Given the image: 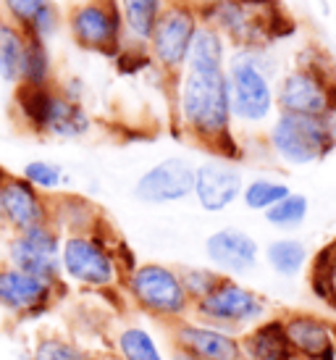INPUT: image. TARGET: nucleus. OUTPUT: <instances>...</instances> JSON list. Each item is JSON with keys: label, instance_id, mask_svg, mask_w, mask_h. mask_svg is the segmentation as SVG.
<instances>
[{"label": "nucleus", "instance_id": "obj_1", "mask_svg": "<svg viewBox=\"0 0 336 360\" xmlns=\"http://www.w3.org/2000/svg\"><path fill=\"white\" fill-rule=\"evenodd\" d=\"M176 110L179 127L200 148L231 163L245 158V148L234 131L226 69L184 66L176 84Z\"/></svg>", "mask_w": 336, "mask_h": 360}, {"label": "nucleus", "instance_id": "obj_2", "mask_svg": "<svg viewBox=\"0 0 336 360\" xmlns=\"http://www.w3.org/2000/svg\"><path fill=\"white\" fill-rule=\"evenodd\" d=\"M228 101L234 124L245 129L268 127L276 108V60L268 48H234L226 63Z\"/></svg>", "mask_w": 336, "mask_h": 360}, {"label": "nucleus", "instance_id": "obj_3", "mask_svg": "<svg viewBox=\"0 0 336 360\" xmlns=\"http://www.w3.org/2000/svg\"><path fill=\"white\" fill-rule=\"evenodd\" d=\"M266 148L289 169L321 163L336 150V116L276 113L266 127Z\"/></svg>", "mask_w": 336, "mask_h": 360}, {"label": "nucleus", "instance_id": "obj_4", "mask_svg": "<svg viewBox=\"0 0 336 360\" xmlns=\"http://www.w3.org/2000/svg\"><path fill=\"white\" fill-rule=\"evenodd\" d=\"M121 284L129 302L148 319L171 326L192 316V297L184 287L181 269L148 260V263H139Z\"/></svg>", "mask_w": 336, "mask_h": 360}, {"label": "nucleus", "instance_id": "obj_5", "mask_svg": "<svg viewBox=\"0 0 336 360\" xmlns=\"http://www.w3.org/2000/svg\"><path fill=\"white\" fill-rule=\"evenodd\" d=\"M278 113L297 116H336V69L328 58L302 56L276 79Z\"/></svg>", "mask_w": 336, "mask_h": 360}, {"label": "nucleus", "instance_id": "obj_6", "mask_svg": "<svg viewBox=\"0 0 336 360\" xmlns=\"http://www.w3.org/2000/svg\"><path fill=\"white\" fill-rule=\"evenodd\" d=\"M116 242L108 237V226L89 234H66L60 242V269L63 281L82 290L110 292L121 281V269L116 260Z\"/></svg>", "mask_w": 336, "mask_h": 360}, {"label": "nucleus", "instance_id": "obj_7", "mask_svg": "<svg viewBox=\"0 0 336 360\" xmlns=\"http://www.w3.org/2000/svg\"><path fill=\"white\" fill-rule=\"evenodd\" d=\"M268 316H271L268 297L231 276H224L205 297H200L192 305V319L234 331V334L252 329Z\"/></svg>", "mask_w": 336, "mask_h": 360}, {"label": "nucleus", "instance_id": "obj_8", "mask_svg": "<svg viewBox=\"0 0 336 360\" xmlns=\"http://www.w3.org/2000/svg\"><path fill=\"white\" fill-rule=\"evenodd\" d=\"M69 32L79 48L113 60L127 45L119 0H84L74 6L69 13Z\"/></svg>", "mask_w": 336, "mask_h": 360}, {"label": "nucleus", "instance_id": "obj_9", "mask_svg": "<svg viewBox=\"0 0 336 360\" xmlns=\"http://www.w3.org/2000/svg\"><path fill=\"white\" fill-rule=\"evenodd\" d=\"M200 24H202L200 11L195 6L181 3V0H171L160 13L158 24L153 30V37L148 42L153 63L166 74H181Z\"/></svg>", "mask_w": 336, "mask_h": 360}, {"label": "nucleus", "instance_id": "obj_10", "mask_svg": "<svg viewBox=\"0 0 336 360\" xmlns=\"http://www.w3.org/2000/svg\"><path fill=\"white\" fill-rule=\"evenodd\" d=\"M60 242H63V234L53 224L16 231L8 240V250H6L8 266L27 271L50 284H66L63 269H60Z\"/></svg>", "mask_w": 336, "mask_h": 360}, {"label": "nucleus", "instance_id": "obj_11", "mask_svg": "<svg viewBox=\"0 0 336 360\" xmlns=\"http://www.w3.org/2000/svg\"><path fill=\"white\" fill-rule=\"evenodd\" d=\"M60 295H66V284H50L8 263L0 266V308L16 319H42Z\"/></svg>", "mask_w": 336, "mask_h": 360}, {"label": "nucleus", "instance_id": "obj_12", "mask_svg": "<svg viewBox=\"0 0 336 360\" xmlns=\"http://www.w3.org/2000/svg\"><path fill=\"white\" fill-rule=\"evenodd\" d=\"M195 192V163L184 155H168L139 174L134 198L145 205H171L192 198Z\"/></svg>", "mask_w": 336, "mask_h": 360}, {"label": "nucleus", "instance_id": "obj_13", "mask_svg": "<svg viewBox=\"0 0 336 360\" xmlns=\"http://www.w3.org/2000/svg\"><path fill=\"white\" fill-rule=\"evenodd\" d=\"M171 347L187 352L198 360H242L239 334L210 326L205 321L184 319L168 326Z\"/></svg>", "mask_w": 336, "mask_h": 360}, {"label": "nucleus", "instance_id": "obj_14", "mask_svg": "<svg viewBox=\"0 0 336 360\" xmlns=\"http://www.w3.org/2000/svg\"><path fill=\"white\" fill-rule=\"evenodd\" d=\"M0 202L3 224L13 234L50 224V198L32 187L21 174H8L6 169H0Z\"/></svg>", "mask_w": 336, "mask_h": 360}, {"label": "nucleus", "instance_id": "obj_15", "mask_svg": "<svg viewBox=\"0 0 336 360\" xmlns=\"http://www.w3.org/2000/svg\"><path fill=\"white\" fill-rule=\"evenodd\" d=\"M245 176L237 163L210 158L195 166V192L192 198L205 213H224L242 198Z\"/></svg>", "mask_w": 336, "mask_h": 360}, {"label": "nucleus", "instance_id": "obj_16", "mask_svg": "<svg viewBox=\"0 0 336 360\" xmlns=\"http://www.w3.org/2000/svg\"><path fill=\"white\" fill-rule=\"evenodd\" d=\"M205 258L218 274L242 279L257 269L260 263V245L250 231L239 226H224L208 234L205 240Z\"/></svg>", "mask_w": 336, "mask_h": 360}, {"label": "nucleus", "instance_id": "obj_17", "mask_svg": "<svg viewBox=\"0 0 336 360\" xmlns=\"http://www.w3.org/2000/svg\"><path fill=\"white\" fill-rule=\"evenodd\" d=\"M281 319L297 360H336L334 321L318 313H305V310H292Z\"/></svg>", "mask_w": 336, "mask_h": 360}, {"label": "nucleus", "instance_id": "obj_18", "mask_svg": "<svg viewBox=\"0 0 336 360\" xmlns=\"http://www.w3.org/2000/svg\"><path fill=\"white\" fill-rule=\"evenodd\" d=\"M92 129V119H89L87 108L82 101H74L69 95L53 87L45 110H42L40 129L37 134H50L58 140H79Z\"/></svg>", "mask_w": 336, "mask_h": 360}, {"label": "nucleus", "instance_id": "obj_19", "mask_svg": "<svg viewBox=\"0 0 336 360\" xmlns=\"http://www.w3.org/2000/svg\"><path fill=\"white\" fill-rule=\"evenodd\" d=\"M50 224L66 237V234L103 231L108 226V219L84 195L58 192V195H50Z\"/></svg>", "mask_w": 336, "mask_h": 360}, {"label": "nucleus", "instance_id": "obj_20", "mask_svg": "<svg viewBox=\"0 0 336 360\" xmlns=\"http://www.w3.org/2000/svg\"><path fill=\"white\" fill-rule=\"evenodd\" d=\"M242 360H297L281 316H268L239 334Z\"/></svg>", "mask_w": 336, "mask_h": 360}, {"label": "nucleus", "instance_id": "obj_21", "mask_svg": "<svg viewBox=\"0 0 336 360\" xmlns=\"http://www.w3.org/2000/svg\"><path fill=\"white\" fill-rule=\"evenodd\" d=\"M263 260L278 279H297V276H302L310 269L313 255H310V248H307L305 240H299V237H276V240H271L266 245Z\"/></svg>", "mask_w": 336, "mask_h": 360}, {"label": "nucleus", "instance_id": "obj_22", "mask_svg": "<svg viewBox=\"0 0 336 360\" xmlns=\"http://www.w3.org/2000/svg\"><path fill=\"white\" fill-rule=\"evenodd\" d=\"M166 0H119L121 21H124V37L127 45H142L148 48L153 30L158 24L160 13L166 8Z\"/></svg>", "mask_w": 336, "mask_h": 360}, {"label": "nucleus", "instance_id": "obj_23", "mask_svg": "<svg viewBox=\"0 0 336 360\" xmlns=\"http://www.w3.org/2000/svg\"><path fill=\"white\" fill-rule=\"evenodd\" d=\"M116 360H171L158 337L142 323H124L113 337Z\"/></svg>", "mask_w": 336, "mask_h": 360}, {"label": "nucleus", "instance_id": "obj_24", "mask_svg": "<svg viewBox=\"0 0 336 360\" xmlns=\"http://www.w3.org/2000/svg\"><path fill=\"white\" fill-rule=\"evenodd\" d=\"M228 63V42L226 37L210 27V24H200L195 32V40L189 48L187 63L189 69H226Z\"/></svg>", "mask_w": 336, "mask_h": 360}, {"label": "nucleus", "instance_id": "obj_25", "mask_svg": "<svg viewBox=\"0 0 336 360\" xmlns=\"http://www.w3.org/2000/svg\"><path fill=\"white\" fill-rule=\"evenodd\" d=\"M24 48H27V34L8 16L0 19V79L3 82L19 84Z\"/></svg>", "mask_w": 336, "mask_h": 360}, {"label": "nucleus", "instance_id": "obj_26", "mask_svg": "<svg viewBox=\"0 0 336 360\" xmlns=\"http://www.w3.org/2000/svg\"><path fill=\"white\" fill-rule=\"evenodd\" d=\"M292 187L284 179L276 176H255V179L245 181L242 187V205L252 213H266L268 208H273L278 200H284Z\"/></svg>", "mask_w": 336, "mask_h": 360}, {"label": "nucleus", "instance_id": "obj_27", "mask_svg": "<svg viewBox=\"0 0 336 360\" xmlns=\"http://www.w3.org/2000/svg\"><path fill=\"white\" fill-rule=\"evenodd\" d=\"M19 84H34V87L53 84V58H50L48 42L34 34H27Z\"/></svg>", "mask_w": 336, "mask_h": 360}, {"label": "nucleus", "instance_id": "obj_28", "mask_svg": "<svg viewBox=\"0 0 336 360\" xmlns=\"http://www.w3.org/2000/svg\"><path fill=\"white\" fill-rule=\"evenodd\" d=\"M307 216H310V200H307V195L295 190L289 192L284 200H278L273 208H268L263 213L268 226H273L276 231H284V234L299 229L307 221Z\"/></svg>", "mask_w": 336, "mask_h": 360}, {"label": "nucleus", "instance_id": "obj_29", "mask_svg": "<svg viewBox=\"0 0 336 360\" xmlns=\"http://www.w3.org/2000/svg\"><path fill=\"white\" fill-rule=\"evenodd\" d=\"M32 360H100L95 352L63 334H45L37 340Z\"/></svg>", "mask_w": 336, "mask_h": 360}, {"label": "nucleus", "instance_id": "obj_30", "mask_svg": "<svg viewBox=\"0 0 336 360\" xmlns=\"http://www.w3.org/2000/svg\"><path fill=\"white\" fill-rule=\"evenodd\" d=\"M21 176L30 181L32 187H37L42 195H48V198L50 195H58L63 190V184H66V171H63V166L45 158H34L30 163H24Z\"/></svg>", "mask_w": 336, "mask_h": 360}, {"label": "nucleus", "instance_id": "obj_31", "mask_svg": "<svg viewBox=\"0 0 336 360\" xmlns=\"http://www.w3.org/2000/svg\"><path fill=\"white\" fill-rule=\"evenodd\" d=\"M181 279H184V287H187L192 305H195L200 297H205L218 281L224 279V274H218L213 266H192V269H181Z\"/></svg>", "mask_w": 336, "mask_h": 360}, {"label": "nucleus", "instance_id": "obj_32", "mask_svg": "<svg viewBox=\"0 0 336 360\" xmlns=\"http://www.w3.org/2000/svg\"><path fill=\"white\" fill-rule=\"evenodd\" d=\"M50 0H3V11L21 32H30L42 11L48 8Z\"/></svg>", "mask_w": 336, "mask_h": 360}, {"label": "nucleus", "instance_id": "obj_33", "mask_svg": "<svg viewBox=\"0 0 336 360\" xmlns=\"http://www.w3.org/2000/svg\"><path fill=\"white\" fill-rule=\"evenodd\" d=\"M181 3H189V6H195V8H202V6H208V3H213V0H181Z\"/></svg>", "mask_w": 336, "mask_h": 360}, {"label": "nucleus", "instance_id": "obj_34", "mask_svg": "<svg viewBox=\"0 0 336 360\" xmlns=\"http://www.w3.org/2000/svg\"><path fill=\"white\" fill-rule=\"evenodd\" d=\"M13 360H32V352H21V355H16Z\"/></svg>", "mask_w": 336, "mask_h": 360}, {"label": "nucleus", "instance_id": "obj_35", "mask_svg": "<svg viewBox=\"0 0 336 360\" xmlns=\"http://www.w3.org/2000/svg\"><path fill=\"white\" fill-rule=\"evenodd\" d=\"M0 226H6V224H3V202H0Z\"/></svg>", "mask_w": 336, "mask_h": 360}]
</instances>
